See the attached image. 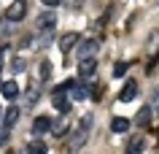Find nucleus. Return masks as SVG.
<instances>
[{
    "label": "nucleus",
    "mask_w": 159,
    "mask_h": 154,
    "mask_svg": "<svg viewBox=\"0 0 159 154\" xmlns=\"http://www.w3.org/2000/svg\"><path fill=\"white\" fill-rule=\"evenodd\" d=\"M49 127H51V119H49V116H35V122H33V133H35V135L49 133Z\"/></svg>",
    "instance_id": "nucleus-10"
},
{
    "label": "nucleus",
    "mask_w": 159,
    "mask_h": 154,
    "mask_svg": "<svg viewBox=\"0 0 159 154\" xmlns=\"http://www.w3.org/2000/svg\"><path fill=\"white\" fill-rule=\"evenodd\" d=\"M25 14H27V3L25 0H14L8 6V11H6V19H8V22H22Z\"/></svg>",
    "instance_id": "nucleus-3"
},
{
    "label": "nucleus",
    "mask_w": 159,
    "mask_h": 154,
    "mask_svg": "<svg viewBox=\"0 0 159 154\" xmlns=\"http://www.w3.org/2000/svg\"><path fill=\"white\" fill-rule=\"evenodd\" d=\"M6 141H8V127L0 124V143H6Z\"/></svg>",
    "instance_id": "nucleus-22"
},
{
    "label": "nucleus",
    "mask_w": 159,
    "mask_h": 154,
    "mask_svg": "<svg viewBox=\"0 0 159 154\" xmlns=\"http://www.w3.org/2000/svg\"><path fill=\"white\" fill-rule=\"evenodd\" d=\"M54 25H57V16H54L51 11L38 14V30H54Z\"/></svg>",
    "instance_id": "nucleus-9"
},
{
    "label": "nucleus",
    "mask_w": 159,
    "mask_h": 154,
    "mask_svg": "<svg viewBox=\"0 0 159 154\" xmlns=\"http://www.w3.org/2000/svg\"><path fill=\"white\" fill-rule=\"evenodd\" d=\"M41 76H43V81H49V76H51V65H49V62H43V65H41Z\"/></svg>",
    "instance_id": "nucleus-21"
},
{
    "label": "nucleus",
    "mask_w": 159,
    "mask_h": 154,
    "mask_svg": "<svg viewBox=\"0 0 159 154\" xmlns=\"http://www.w3.org/2000/svg\"><path fill=\"white\" fill-rule=\"evenodd\" d=\"M151 103H154V105H151V111H157V114H159V89L154 92V100H151Z\"/></svg>",
    "instance_id": "nucleus-23"
},
{
    "label": "nucleus",
    "mask_w": 159,
    "mask_h": 154,
    "mask_svg": "<svg viewBox=\"0 0 159 154\" xmlns=\"http://www.w3.org/2000/svg\"><path fill=\"white\" fill-rule=\"evenodd\" d=\"M49 133H54L57 138H62V135H67V124L62 119H57V122H51V127H49Z\"/></svg>",
    "instance_id": "nucleus-16"
},
{
    "label": "nucleus",
    "mask_w": 159,
    "mask_h": 154,
    "mask_svg": "<svg viewBox=\"0 0 159 154\" xmlns=\"http://www.w3.org/2000/svg\"><path fill=\"white\" fill-rule=\"evenodd\" d=\"M129 124H132V122L127 119V116H113V119H111V130H113V133H127Z\"/></svg>",
    "instance_id": "nucleus-13"
},
{
    "label": "nucleus",
    "mask_w": 159,
    "mask_h": 154,
    "mask_svg": "<svg viewBox=\"0 0 159 154\" xmlns=\"http://www.w3.org/2000/svg\"><path fill=\"white\" fill-rule=\"evenodd\" d=\"M67 86H70V81H65L62 86H57L54 89V95H51V105L57 108L59 114H67L70 111V97H67Z\"/></svg>",
    "instance_id": "nucleus-1"
},
{
    "label": "nucleus",
    "mask_w": 159,
    "mask_h": 154,
    "mask_svg": "<svg viewBox=\"0 0 159 154\" xmlns=\"http://www.w3.org/2000/svg\"><path fill=\"white\" fill-rule=\"evenodd\" d=\"M151 114H154V111H151V105H143L140 111L135 114V124H140V127H146V124L151 122Z\"/></svg>",
    "instance_id": "nucleus-14"
},
{
    "label": "nucleus",
    "mask_w": 159,
    "mask_h": 154,
    "mask_svg": "<svg viewBox=\"0 0 159 154\" xmlns=\"http://www.w3.org/2000/svg\"><path fill=\"white\" fill-rule=\"evenodd\" d=\"M143 146H146V138H143V135H132V138H129V143H127V154H140Z\"/></svg>",
    "instance_id": "nucleus-11"
},
{
    "label": "nucleus",
    "mask_w": 159,
    "mask_h": 154,
    "mask_svg": "<svg viewBox=\"0 0 159 154\" xmlns=\"http://www.w3.org/2000/svg\"><path fill=\"white\" fill-rule=\"evenodd\" d=\"M81 41V38H78V33H65V35H59V51H70L75 46V43Z\"/></svg>",
    "instance_id": "nucleus-8"
},
{
    "label": "nucleus",
    "mask_w": 159,
    "mask_h": 154,
    "mask_svg": "<svg viewBox=\"0 0 159 154\" xmlns=\"http://www.w3.org/2000/svg\"><path fill=\"white\" fill-rule=\"evenodd\" d=\"M97 49H100V41H97V38H89V41L81 43L78 57H81V60H84V57H94V54H97Z\"/></svg>",
    "instance_id": "nucleus-6"
},
{
    "label": "nucleus",
    "mask_w": 159,
    "mask_h": 154,
    "mask_svg": "<svg viewBox=\"0 0 159 154\" xmlns=\"http://www.w3.org/2000/svg\"><path fill=\"white\" fill-rule=\"evenodd\" d=\"M49 152V146L43 143V141H33V143H27V154H46Z\"/></svg>",
    "instance_id": "nucleus-17"
},
{
    "label": "nucleus",
    "mask_w": 159,
    "mask_h": 154,
    "mask_svg": "<svg viewBox=\"0 0 159 154\" xmlns=\"http://www.w3.org/2000/svg\"><path fill=\"white\" fill-rule=\"evenodd\" d=\"M89 127H92V116H84V122H81V130L73 135V141H70V152H78V146L84 143L86 138H89Z\"/></svg>",
    "instance_id": "nucleus-2"
},
{
    "label": "nucleus",
    "mask_w": 159,
    "mask_h": 154,
    "mask_svg": "<svg viewBox=\"0 0 159 154\" xmlns=\"http://www.w3.org/2000/svg\"><path fill=\"white\" fill-rule=\"evenodd\" d=\"M135 95H138V84H135V81H127V84L121 86V92H119V103H132Z\"/></svg>",
    "instance_id": "nucleus-7"
},
{
    "label": "nucleus",
    "mask_w": 159,
    "mask_h": 154,
    "mask_svg": "<svg viewBox=\"0 0 159 154\" xmlns=\"http://www.w3.org/2000/svg\"><path fill=\"white\" fill-rule=\"evenodd\" d=\"M94 73H97V60H94V57L78 60V76H81V78H92Z\"/></svg>",
    "instance_id": "nucleus-4"
},
{
    "label": "nucleus",
    "mask_w": 159,
    "mask_h": 154,
    "mask_svg": "<svg viewBox=\"0 0 159 154\" xmlns=\"http://www.w3.org/2000/svg\"><path fill=\"white\" fill-rule=\"evenodd\" d=\"M67 92L73 95V100H86L89 97V89H86V81H70Z\"/></svg>",
    "instance_id": "nucleus-5"
},
{
    "label": "nucleus",
    "mask_w": 159,
    "mask_h": 154,
    "mask_svg": "<svg viewBox=\"0 0 159 154\" xmlns=\"http://www.w3.org/2000/svg\"><path fill=\"white\" fill-rule=\"evenodd\" d=\"M127 70H129V65H127V62H116V65H113V76H124Z\"/></svg>",
    "instance_id": "nucleus-20"
},
{
    "label": "nucleus",
    "mask_w": 159,
    "mask_h": 154,
    "mask_svg": "<svg viewBox=\"0 0 159 154\" xmlns=\"http://www.w3.org/2000/svg\"><path fill=\"white\" fill-rule=\"evenodd\" d=\"M43 3H46V6H59L62 0H43Z\"/></svg>",
    "instance_id": "nucleus-24"
},
{
    "label": "nucleus",
    "mask_w": 159,
    "mask_h": 154,
    "mask_svg": "<svg viewBox=\"0 0 159 154\" xmlns=\"http://www.w3.org/2000/svg\"><path fill=\"white\" fill-rule=\"evenodd\" d=\"M51 38H54V30H41V41L35 43L38 49H46V46H51Z\"/></svg>",
    "instance_id": "nucleus-18"
},
{
    "label": "nucleus",
    "mask_w": 159,
    "mask_h": 154,
    "mask_svg": "<svg viewBox=\"0 0 159 154\" xmlns=\"http://www.w3.org/2000/svg\"><path fill=\"white\" fill-rule=\"evenodd\" d=\"M0 92H3V97H8V100H16L19 97V84L16 81H6V84L0 86Z\"/></svg>",
    "instance_id": "nucleus-12"
},
{
    "label": "nucleus",
    "mask_w": 159,
    "mask_h": 154,
    "mask_svg": "<svg viewBox=\"0 0 159 154\" xmlns=\"http://www.w3.org/2000/svg\"><path fill=\"white\" fill-rule=\"evenodd\" d=\"M0 68H3V60H0Z\"/></svg>",
    "instance_id": "nucleus-25"
},
{
    "label": "nucleus",
    "mask_w": 159,
    "mask_h": 154,
    "mask_svg": "<svg viewBox=\"0 0 159 154\" xmlns=\"http://www.w3.org/2000/svg\"><path fill=\"white\" fill-rule=\"evenodd\" d=\"M25 68H27V62L22 60V57H16V60L11 62V70H14V73H22V70H25Z\"/></svg>",
    "instance_id": "nucleus-19"
},
{
    "label": "nucleus",
    "mask_w": 159,
    "mask_h": 154,
    "mask_svg": "<svg viewBox=\"0 0 159 154\" xmlns=\"http://www.w3.org/2000/svg\"><path fill=\"white\" fill-rule=\"evenodd\" d=\"M16 122H19V108H16V105H11L8 111H6V119H3V124L11 130L14 124H16Z\"/></svg>",
    "instance_id": "nucleus-15"
}]
</instances>
